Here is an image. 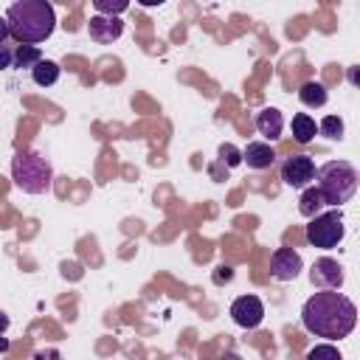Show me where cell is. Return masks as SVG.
Wrapping results in <instances>:
<instances>
[{
    "label": "cell",
    "mask_w": 360,
    "mask_h": 360,
    "mask_svg": "<svg viewBox=\"0 0 360 360\" xmlns=\"http://www.w3.org/2000/svg\"><path fill=\"white\" fill-rule=\"evenodd\" d=\"M96 11L98 14H110V17H118L121 11L129 8V0H93Z\"/></svg>",
    "instance_id": "cell-19"
},
{
    "label": "cell",
    "mask_w": 360,
    "mask_h": 360,
    "mask_svg": "<svg viewBox=\"0 0 360 360\" xmlns=\"http://www.w3.org/2000/svg\"><path fill=\"white\" fill-rule=\"evenodd\" d=\"M318 132L326 135V138H332V141H340V138H343V121H340L338 115H326V118L318 124Z\"/></svg>",
    "instance_id": "cell-18"
},
{
    "label": "cell",
    "mask_w": 360,
    "mask_h": 360,
    "mask_svg": "<svg viewBox=\"0 0 360 360\" xmlns=\"http://www.w3.org/2000/svg\"><path fill=\"white\" fill-rule=\"evenodd\" d=\"M315 132H318V124H315V118H309L307 112H298V115H292V138H295L298 143H309V141L315 138Z\"/></svg>",
    "instance_id": "cell-16"
},
{
    "label": "cell",
    "mask_w": 360,
    "mask_h": 360,
    "mask_svg": "<svg viewBox=\"0 0 360 360\" xmlns=\"http://www.w3.org/2000/svg\"><path fill=\"white\" fill-rule=\"evenodd\" d=\"M6 349H8V340H6V338H0V352H6Z\"/></svg>",
    "instance_id": "cell-27"
},
{
    "label": "cell",
    "mask_w": 360,
    "mask_h": 360,
    "mask_svg": "<svg viewBox=\"0 0 360 360\" xmlns=\"http://www.w3.org/2000/svg\"><path fill=\"white\" fill-rule=\"evenodd\" d=\"M304 262H301V253L292 250V248H278L273 256H270V276L276 281H292L298 278Z\"/></svg>",
    "instance_id": "cell-8"
},
{
    "label": "cell",
    "mask_w": 360,
    "mask_h": 360,
    "mask_svg": "<svg viewBox=\"0 0 360 360\" xmlns=\"http://www.w3.org/2000/svg\"><path fill=\"white\" fill-rule=\"evenodd\" d=\"M256 129L259 135H264L267 141H276L281 138V129H284V118L276 107H264L259 115H256Z\"/></svg>",
    "instance_id": "cell-12"
},
{
    "label": "cell",
    "mask_w": 360,
    "mask_h": 360,
    "mask_svg": "<svg viewBox=\"0 0 360 360\" xmlns=\"http://www.w3.org/2000/svg\"><path fill=\"white\" fill-rule=\"evenodd\" d=\"M242 160L250 166V169H270L276 163V149L270 143H262V141H250L245 149H242Z\"/></svg>",
    "instance_id": "cell-11"
},
{
    "label": "cell",
    "mask_w": 360,
    "mask_h": 360,
    "mask_svg": "<svg viewBox=\"0 0 360 360\" xmlns=\"http://www.w3.org/2000/svg\"><path fill=\"white\" fill-rule=\"evenodd\" d=\"M8 37H14L20 45L45 42L56 28V14L48 0H17L6 11Z\"/></svg>",
    "instance_id": "cell-2"
},
{
    "label": "cell",
    "mask_w": 360,
    "mask_h": 360,
    "mask_svg": "<svg viewBox=\"0 0 360 360\" xmlns=\"http://www.w3.org/2000/svg\"><path fill=\"white\" fill-rule=\"evenodd\" d=\"M301 323L309 335L323 340H340L346 338L357 323V307L352 298H346L338 290H323L307 298L301 309Z\"/></svg>",
    "instance_id": "cell-1"
},
{
    "label": "cell",
    "mask_w": 360,
    "mask_h": 360,
    "mask_svg": "<svg viewBox=\"0 0 360 360\" xmlns=\"http://www.w3.org/2000/svg\"><path fill=\"white\" fill-rule=\"evenodd\" d=\"M31 79H34V84H39V87H51V84L59 82V65H56L53 59H39V62L31 68Z\"/></svg>",
    "instance_id": "cell-13"
},
{
    "label": "cell",
    "mask_w": 360,
    "mask_h": 360,
    "mask_svg": "<svg viewBox=\"0 0 360 360\" xmlns=\"http://www.w3.org/2000/svg\"><path fill=\"white\" fill-rule=\"evenodd\" d=\"M39 59H42V53L37 45H20L14 51V68H34Z\"/></svg>",
    "instance_id": "cell-17"
},
{
    "label": "cell",
    "mask_w": 360,
    "mask_h": 360,
    "mask_svg": "<svg viewBox=\"0 0 360 360\" xmlns=\"http://www.w3.org/2000/svg\"><path fill=\"white\" fill-rule=\"evenodd\" d=\"M346 228H343V214L340 208H332L326 214H315L309 217V225H307V242L312 248H335L340 239H343Z\"/></svg>",
    "instance_id": "cell-5"
},
{
    "label": "cell",
    "mask_w": 360,
    "mask_h": 360,
    "mask_svg": "<svg viewBox=\"0 0 360 360\" xmlns=\"http://www.w3.org/2000/svg\"><path fill=\"white\" fill-rule=\"evenodd\" d=\"M315 177H318V191L323 197V205L340 208L357 191V169L349 160H329L321 169H315Z\"/></svg>",
    "instance_id": "cell-3"
},
{
    "label": "cell",
    "mask_w": 360,
    "mask_h": 360,
    "mask_svg": "<svg viewBox=\"0 0 360 360\" xmlns=\"http://www.w3.org/2000/svg\"><path fill=\"white\" fill-rule=\"evenodd\" d=\"M281 180L290 188H304L315 180V160L309 155H292L281 163Z\"/></svg>",
    "instance_id": "cell-6"
},
{
    "label": "cell",
    "mask_w": 360,
    "mask_h": 360,
    "mask_svg": "<svg viewBox=\"0 0 360 360\" xmlns=\"http://www.w3.org/2000/svg\"><path fill=\"white\" fill-rule=\"evenodd\" d=\"M219 163H225L228 169H233V166L242 163V152H239L233 143H222V146H219Z\"/></svg>",
    "instance_id": "cell-20"
},
{
    "label": "cell",
    "mask_w": 360,
    "mask_h": 360,
    "mask_svg": "<svg viewBox=\"0 0 360 360\" xmlns=\"http://www.w3.org/2000/svg\"><path fill=\"white\" fill-rule=\"evenodd\" d=\"M6 329H8V315H6L3 309H0V335H3Z\"/></svg>",
    "instance_id": "cell-25"
},
{
    "label": "cell",
    "mask_w": 360,
    "mask_h": 360,
    "mask_svg": "<svg viewBox=\"0 0 360 360\" xmlns=\"http://www.w3.org/2000/svg\"><path fill=\"white\" fill-rule=\"evenodd\" d=\"M11 65H14V53L8 51V45H0V70H6Z\"/></svg>",
    "instance_id": "cell-22"
},
{
    "label": "cell",
    "mask_w": 360,
    "mask_h": 360,
    "mask_svg": "<svg viewBox=\"0 0 360 360\" xmlns=\"http://www.w3.org/2000/svg\"><path fill=\"white\" fill-rule=\"evenodd\" d=\"M307 357H309V360H321V357H329V360H340V352H338V346L321 343V346L309 349V352H307Z\"/></svg>",
    "instance_id": "cell-21"
},
{
    "label": "cell",
    "mask_w": 360,
    "mask_h": 360,
    "mask_svg": "<svg viewBox=\"0 0 360 360\" xmlns=\"http://www.w3.org/2000/svg\"><path fill=\"white\" fill-rule=\"evenodd\" d=\"M11 180L25 194H45L51 191L53 169L39 152H17L11 158Z\"/></svg>",
    "instance_id": "cell-4"
},
{
    "label": "cell",
    "mask_w": 360,
    "mask_h": 360,
    "mask_svg": "<svg viewBox=\"0 0 360 360\" xmlns=\"http://www.w3.org/2000/svg\"><path fill=\"white\" fill-rule=\"evenodd\" d=\"M87 34H90L93 42L110 45V42H115V39L124 34V22H121L118 17H110V14H96V17H90V22H87Z\"/></svg>",
    "instance_id": "cell-10"
},
{
    "label": "cell",
    "mask_w": 360,
    "mask_h": 360,
    "mask_svg": "<svg viewBox=\"0 0 360 360\" xmlns=\"http://www.w3.org/2000/svg\"><path fill=\"white\" fill-rule=\"evenodd\" d=\"M323 208V197H321V191H318V186H304V191H301V200H298V214L301 217H315L318 211Z\"/></svg>",
    "instance_id": "cell-15"
},
{
    "label": "cell",
    "mask_w": 360,
    "mask_h": 360,
    "mask_svg": "<svg viewBox=\"0 0 360 360\" xmlns=\"http://www.w3.org/2000/svg\"><path fill=\"white\" fill-rule=\"evenodd\" d=\"M298 98L304 107H323L329 96H326V87L321 82H304L298 87Z\"/></svg>",
    "instance_id": "cell-14"
},
{
    "label": "cell",
    "mask_w": 360,
    "mask_h": 360,
    "mask_svg": "<svg viewBox=\"0 0 360 360\" xmlns=\"http://www.w3.org/2000/svg\"><path fill=\"white\" fill-rule=\"evenodd\" d=\"M231 318L236 326L242 329H256L264 318V304L259 295H239L233 304H231Z\"/></svg>",
    "instance_id": "cell-7"
},
{
    "label": "cell",
    "mask_w": 360,
    "mask_h": 360,
    "mask_svg": "<svg viewBox=\"0 0 360 360\" xmlns=\"http://www.w3.org/2000/svg\"><path fill=\"white\" fill-rule=\"evenodd\" d=\"M231 276H233L231 267H219V273L214 276V281H217V284H219V281H231Z\"/></svg>",
    "instance_id": "cell-23"
},
{
    "label": "cell",
    "mask_w": 360,
    "mask_h": 360,
    "mask_svg": "<svg viewBox=\"0 0 360 360\" xmlns=\"http://www.w3.org/2000/svg\"><path fill=\"white\" fill-rule=\"evenodd\" d=\"M309 281L315 287H323V290H340L343 284V267L338 259H329V256H321L315 259L312 270H309Z\"/></svg>",
    "instance_id": "cell-9"
},
{
    "label": "cell",
    "mask_w": 360,
    "mask_h": 360,
    "mask_svg": "<svg viewBox=\"0 0 360 360\" xmlns=\"http://www.w3.org/2000/svg\"><path fill=\"white\" fill-rule=\"evenodd\" d=\"M141 6H146V8H152V6H160V3H166V0H138Z\"/></svg>",
    "instance_id": "cell-26"
},
{
    "label": "cell",
    "mask_w": 360,
    "mask_h": 360,
    "mask_svg": "<svg viewBox=\"0 0 360 360\" xmlns=\"http://www.w3.org/2000/svg\"><path fill=\"white\" fill-rule=\"evenodd\" d=\"M6 39H8V22H6V17L0 14V45H6Z\"/></svg>",
    "instance_id": "cell-24"
}]
</instances>
